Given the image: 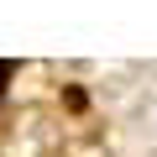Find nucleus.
<instances>
[{"label": "nucleus", "mask_w": 157, "mask_h": 157, "mask_svg": "<svg viewBox=\"0 0 157 157\" xmlns=\"http://www.w3.org/2000/svg\"><path fill=\"white\" fill-rule=\"evenodd\" d=\"M6 84H11V63L0 58V94H6Z\"/></svg>", "instance_id": "nucleus-1"}]
</instances>
